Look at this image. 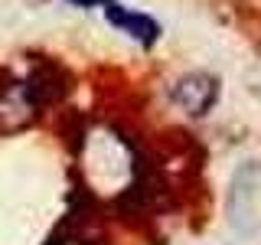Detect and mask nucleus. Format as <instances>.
I'll return each mask as SVG.
<instances>
[{
  "label": "nucleus",
  "mask_w": 261,
  "mask_h": 245,
  "mask_svg": "<svg viewBox=\"0 0 261 245\" xmlns=\"http://www.w3.org/2000/svg\"><path fill=\"white\" fill-rule=\"evenodd\" d=\"M173 102L190 118H202L219 102V79L209 76V72H193V76L179 79L173 85Z\"/></svg>",
  "instance_id": "obj_1"
},
{
  "label": "nucleus",
  "mask_w": 261,
  "mask_h": 245,
  "mask_svg": "<svg viewBox=\"0 0 261 245\" xmlns=\"http://www.w3.org/2000/svg\"><path fill=\"white\" fill-rule=\"evenodd\" d=\"M49 245H95V242H88V239H79V235H69V239H53Z\"/></svg>",
  "instance_id": "obj_3"
},
{
  "label": "nucleus",
  "mask_w": 261,
  "mask_h": 245,
  "mask_svg": "<svg viewBox=\"0 0 261 245\" xmlns=\"http://www.w3.org/2000/svg\"><path fill=\"white\" fill-rule=\"evenodd\" d=\"M105 16H108V23H111L114 30L127 33V36L134 39V43H141L144 49H150V46L160 39V23L153 20V16H147V13L127 10V7H121V4H114V0H108V4H105Z\"/></svg>",
  "instance_id": "obj_2"
},
{
  "label": "nucleus",
  "mask_w": 261,
  "mask_h": 245,
  "mask_svg": "<svg viewBox=\"0 0 261 245\" xmlns=\"http://www.w3.org/2000/svg\"><path fill=\"white\" fill-rule=\"evenodd\" d=\"M72 7H82V10H88V7H105L108 0H69Z\"/></svg>",
  "instance_id": "obj_4"
}]
</instances>
